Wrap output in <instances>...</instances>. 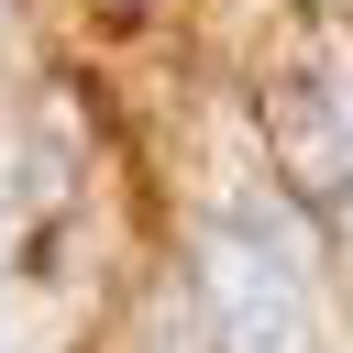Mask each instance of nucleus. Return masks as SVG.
I'll return each instance as SVG.
<instances>
[{"label":"nucleus","mask_w":353,"mask_h":353,"mask_svg":"<svg viewBox=\"0 0 353 353\" xmlns=\"http://www.w3.org/2000/svg\"><path fill=\"white\" fill-rule=\"evenodd\" d=\"M132 11H143V0H132Z\"/></svg>","instance_id":"1"}]
</instances>
